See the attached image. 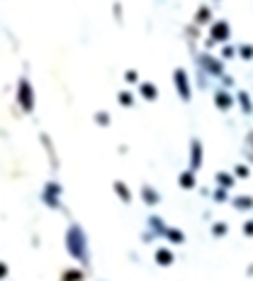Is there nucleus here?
<instances>
[{
	"label": "nucleus",
	"instance_id": "f257e3e1",
	"mask_svg": "<svg viewBox=\"0 0 253 281\" xmlns=\"http://www.w3.org/2000/svg\"><path fill=\"white\" fill-rule=\"evenodd\" d=\"M20 105L25 110H32L34 108V95H32V86L27 81H20Z\"/></svg>",
	"mask_w": 253,
	"mask_h": 281
},
{
	"label": "nucleus",
	"instance_id": "f03ea898",
	"mask_svg": "<svg viewBox=\"0 0 253 281\" xmlns=\"http://www.w3.org/2000/svg\"><path fill=\"white\" fill-rule=\"evenodd\" d=\"M173 78H176V86H178V93H180V98L183 100H190V83H188V76H185V71L178 69L173 73Z\"/></svg>",
	"mask_w": 253,
	"mask_h": 281
},
{
	"label": "nucleus",
	"instance_id": "7ed1b4c3",
	"mask_svg": "<svg viewBox=\"0 0 253 281\" xmlns=\"http://www.w3.org/2000/svg\"><path fill=\"white\" fill-rule=\"evenodd\" d=\"M212 39H217V42L229 39V25L227 22H214L212 25Z\"/></svg>",
	"mask_w": 253,
	"mask_h": 281
},
{
	"label": "nucleus",
	"instance_id": "20e7f679",
	"mask_svg": "<svg viewBox=\"0 0 253 281\" xmlns=\"http://www.w3.org/2000/svg\"><path fill=\"white\" fill-rule=\"evenodd\" d=\"M202 66L209 71V73H222V64L212 57H202Z\"/></svg>",
	"mask_w": 253,
	"mask_h": 281
},
{
	"label": "nucleus",
	"instance_id": "39448f33",
	"mask_svg": "<svg viewBox=\"0 0 253 281\" xmlns=\"http://www.w3.org/2000/svg\"><path fill=\"white\" fill-rule=\"evenodd\" d=\"M141 95H144V98H149V100H156L158 91H156V86H153V83H141Z\"/></svg>",
	"mask_w": 253,
	"mask_h": 281
},
{
	"label": "nucleus",
	"instance_id": "423d86ee",
	"mask_svg": "<svg viewBox=\"0 0 253 281\" xmlns=\"http://www.w3.org/2000/svg\"><path fill=\"white\" fill-rule=\"evenodd\" d=\"M214 100H217V108H222V110L231 108V95H227V93H222V91L214 95Z\"/></svg>",
	"mask_w": 253,
	"mask_h": 281
},
{
	"label": "nucleus",
	"instance_id": "0eeeda50",
	"mask_svg": "<svg viewBox=\"0 0 253 281\" xmlns=\"http://www.w3.org/2000/svg\"><path fill=\"white\" fill-rule=\"evenodd\" d=\"M200 156H202V149H200V142H192V169L200 166Z\"/></svg>",
	"mask_w": 253,
	"mask_h": 281
},
{
	"label": "nucleus",
	"instance_id": "6e6552de",
	"mask_svg": "<svg viewBox=\"0 0 253 281\" xmlns=\"http://www.w3.org/2000/svg\"><path fill=\"white\" fill-rule=\"evenodd\" d=\"M209 17H212L209 7H200V10H197V22H207Z\"/></svg>",
	"mask_w": 253,
	"mask_h": 281
},
{
	"label": "nucleus",
	"instance_id": "1a4fd4ad",
	"mask_svg": "<svg viewBox=\"0 0 253 281\" xmlns=\"http://www.w3.org/2000/svg\"><path fill=\"white\" fill-rule=\"evenodd\" d=\"M239 100H241L244 113H249V110H251V100H249V95H246V93H241V95H239Z\"/></svg>",
	"mask_w": 253,
	"mask_h": 281
},
{
	"label": "nucleus",
	"instance_id": "9d476101",
	"mask_svg": "<svg viewBox=\"0 0 253 281\" xmlns=\"http://www.w3.org/2000/svg\"><path fill=\"white\" fill-rule=\"evenodd\" d=\"M180 184H183V186H192V184H195V181H192V174H183V176H180Z\"/></svg>",
	"mask_w": 253,
	"mask_h": 281
},
{
	"label": "nucleus",
	"instance_id": "9b49d317",
	"mask_svg": "<svg viewBox=\"0 0 253 281\" xmlns=\"http://www.w3.org/2000/svg\"><path fill=\"white\" fill-rule=\"evenodd\" d=\"M120 103L122 105H131V95L129 93H120Z\"/></svg>",
	"mask_w": 253,
	"mask_h": 281
},
{
	"label": "nucleus",
	"instance_id": "f8f14e48",
	"mask_svg": "<svg viewBox=\"0 0 253 281\" xmlns=\"http://www.w3.org/2000/svg\"><path fill=\"white\" fill-rule=\"evenodd\" d=\"M98 123H100V125H107V123H110V115H105V113H98Z\"/></svg>",
	"mask_w": 253,
	"mask_h": 281
},
{
	"label": "nucleus",
	"instance_id": "ddd939ff",
	"mask_svg": "<svg viewBox=\"0 0 253 281\" xmlns=\"http://www.w3.org/2000/svg\"><path fill=\"white\" fill-rule=\"evenodd\" d=\"M144 198H149V201L153 203V201H156V193H153L151 188H144Z\"/></svg>",
	"mask_w": 253,
	"mask_h": 281
},
{
	"label": "nucleus",
	"instance_id": "4468645a",
	"mask_svg": "<svg viewBox=\"0 0 253 281\" xmlns=\"http://www.w3.org/2000/svg\"><path fill=\"white\" fill-rule=\"evenodd\" d=\"M158 262H171V252H158Z\"/></svg>",
	"mask_w": 253,
	"mask_h": 281
},
{
	"label": "nucleus",
	"instance_id": "2eb2a0df",
	"mask_svg": "<svg viewBox=\"0 0 253 281\" xmlns=\"http://www.w3.org/2000/svg\"><path fill=\"white\" fill-rule=\"evenodd\" d=\"M241 57L244 59H251V47H241Z\"/></svg>",
	"mask_w": 253,
	"mask_h": 281
},
{
	"label": "nucleus",
	"instance_id": "dca6fc26",
	"mask_svg": "<svg viewBox=\"0 0 253 281\" xmlns=\"http://www.w3.org/2000/svg\"><path fill=\"white\" fill-rule=\"evenodd\" d=\"M117 191H120V193L125 196L126 201H129V191H125V186H122V184H117Z\"/></svg>",
	"mask_w": 253,
	"mask_h": 281
},
{
	"label": "nucleus",
	"instance_id": "f3484780",
	"mask_svg": "<svg viewBox=\"0 0 253 281\" xmlns=\"http://www.w3.org/2000/svg\"><path fill=\"white\" fill-rule=\"evenodd\" d=\"M236 174H239V176H249V169H246V166H239Z\"/></svg>",
	"mask_w": 253,
	"mask_h": 281
},
{
	"label": "nucleus",
	"instance_id": "a211bd4d",
	"mask_svg": "<svg viewBox=\"0 0 253 281\" xmlns=\"http://www.w3.org/2000/svg\"><path fill=\"white\" fill-rule=\"evenodd\" d=\"M219 181H222V184H227V186H229V184H231V176H224V174H219Z\"/></svg>",
	"mask_w": 253,
	"mask_h": 281
},
{
	"label": "nucleus",
	"instance_id": "6ab92c4d",
	"mask_svg": "<svg viewBox=\"0 0 253 281\" xmlns=\"http://www.w3.org/2000/svg\"><path fill=\"white\" fill-rule=\"evenodd\" d=\"M126 81H136V71H126Z\"/></svg>",
	"mask_w": 253,
	"mask_h": 281
},
{
	"label": "nucleus",
	"instance_id": "aec40b11",
	"mask_svg": "<svg viewBox=\"0 0 253 281\" xmlns=\"http://www.w3.org/2000/svg\"><path fill=\"white\" fill-rule=\"evenodd\" d=\"M2 274H5V269H2V264H0V277H2Z\"/></svg>",
	"mask_w": 253,
	"mask_h": 281
}]
</instances>
